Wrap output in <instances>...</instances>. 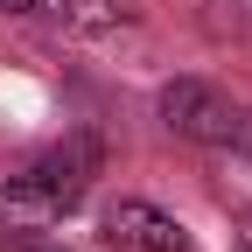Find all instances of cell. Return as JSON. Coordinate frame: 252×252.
I'll return each mask as SVG.
<instances>
[{
    "mask_svg": "<svg viewBox=\"0 0 252 252\" xmlns=\"http://www.w3.org/2000/svg\"><path fill=\"white\" fill-rule=\"evenodd\" d=\"M98 168H105L98 133H70V140L42 147L35 161L0 189V224H14V231H49L63 210L84 203V189H91V175H98Z\"/></svg>",
    "mask_w": 252,
    "mask_h": 252,
    "instance_id": "obj_1",
    "label": "cell"
},
{
    "mask_svg": "<svg viewBox=\"0 0 252 252\" xmlns=\"http://www.w3.org/2000/svg\"><path fill=\"white\" fill-rule=\"evenodd\" d=\"M161 119L175 126L182 140H203V147H231L238 126H245V112L224 98V91H210V84H196V77H182V84L161 91Z\"/></svg>",
    "mask_w": 252,
    "mask_h": 252,
    "instance_id": "obj_2",
    "label": "cell"
},
{
    "mask_svg": "<svg viewBox=\"0 0 252 252\" xmlns=\"http://www.w3.org/2000/svg\"><path fill=\"white\" fill-rule=\"evenodd\" d=\"M105 231H112L119 245H133V252H189V231L175 224L168 210H154V203H140V196H126V203H112V210H105Z\"/></svg>",
    "mask_w": 252,
    "mask_h": 252,
    "instance_id": "obj_3",
    "label": "cell"
},
{
    "mask_svg": "<svg viewBox=\"0 0 252 252\" xmlns=\"http://www.w3.org/2000/svg\"><path fill=\"white\" fill-rule=\"evenodd\" d=\"M238 252H252V210L238 217Z\"/></svg>",
    "mask_w": 252,
    "mask_h": 252,
    "instance_id": "obj_4",
    "label": "cell"
},
{
    "mask_svg": "<svg viewBox=\"0 0 252 252\" xmlns=\"http://www.w3.org/2000/svg\"><path fill=\"white\" fill-rule=\"evenodd\" d=\"M0 7H7V14H28V0H0Z\"/></svg>",
    "mask_w": 252,
    "mask_h": 252,
    "instance_id": "obj_5",
    "label": "cell"
},
{
    "mask_svg": "<svg viewBox=\"0 0 252 252\" xmlns=\"http://www.w3.org/2000/svg\"><path fill=\"white\" fill-rule=\"evenodd\" d=\"M35 252H56V245H35Z\"/></svg>",
    "mask_w": 252,
    "mask_h": 252,
    "instance_id": "obj_6",
    "label": "cell"
}]
</instances>
